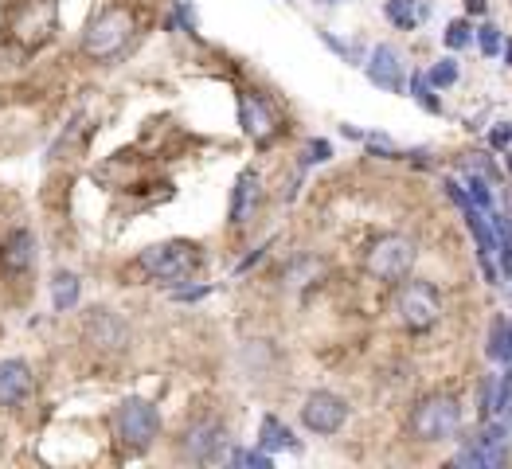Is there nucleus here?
<instances>
[{"mask_svg": "<svg viewBox=\"0 0 512 469\" xmlns=\"http://www.w3.org/2000/svg\"><path fill=\"white\" fill-rule=\"evenodd\" d=\"M430 8L427 0H387L384 4V16L395 24V28H403V32H411V28H419L423 20H430Z\"/></svg>", "mask_w": 512, "mask_h": 469, "instance_id": "2eb2a0df", "label": "nucleus"}, {"mask_svg": "<svg viewBox=\"0 0 512 469\" xmlns=\"http://www.w3.org/2000/svg\"><path fill=\"white\" fill-rule=\"evenodd\" d=\"M79 294H83V282H79V274H71V270H59V274L51 278V301H55V313H67V309H75V305H79Z\"/></svg>", "mask_w": 512, "mask_h": 469, "instance_id": "a211bd4d", "label": "nucleus"}, {"mask_svg": "<svg viewBox=\"0 0 512 469\" xmlns=\"http://www.w3.org/2000/svg\"><path fill=\"white\" fill-rule=\"evenodd\" d=\"M36 387L32 376V364L20 360V356H8L0 360V407H20Z\"/></svg>", "mask_w": 512, "mask_h": 469, "instance_id": "9b49d317", "label": "nucleus"}, {"mask_svg": "<svg viewBox=\"0 0 512 469\" xmlns=\"http://www.w3.org/2000/svg\"><path fill=\"white\" fill-rule=\"evenodd\" d=\"M395 313L403 321V329L411 333H427L442 321V294L430 282H399V298H395Z\"/></svg>", "mask_w": 512, "mask_h": 469, "instance_id": "39448f33", "label": "nucleus"}, {"mask_svg": "<svg viewBox=\"0 0 512 469\" xmlns=\"http://www.w3.org/2000/svg\"><path fill=\"white\" fill-rule=\"evenodd\" d=\"M466 8L470 12H485V0H466Z\"/></svg>", "mask_w": 512, "mask_h": 469, "instance_id": "cd10ccee", "label": "nucleus"}, {"mask_svg": "<svg viewBox=\"0 0 512 469\" xmlns=\"http://www.w3.org/2000/svg\"><path fill=\"white\" fill-rule=\"evenodd\" d=\"M368 79L384 90H403L407 83V67H403V55L391 47V43H380L368 59Z\"/></svg>", "mask_w": 512, "mask_h": 469, "instance_id": "f8f14e48", "label": "nucleus"}, {"mask_svg": "<svg viewBox=\"0 0 512 469\" xmlns=\"http://www.w3.org/2000/svg\"><path fill=\"white\" fill-rule=\"evenodd\" d=\"M133 32H137V20L129 8H122V4L102 8L83 32V55L94 63H110L133 43Z\"/></svg>", "mask_w": 512, "mask_h": 469, "instance_id": "f03ea898", "label": "nucleus"}, {"mask_svg": "<svg viewBox=\"0 0 512 469\" xmlns=\"http://www.w3.org/2000/svg\"><path fill=\"white\" fill-rule=\"evenodd\" d=\"M509 137H512V126H501L497 133H493V145H505Z\"/></svg>", "mask_w": 512, "mask_h": 469, "instance_id": "bb28decb", "label": "nucleus"}, {"mask_svg": "<svg viewBox=\"0 0 512 469\" xmlns=\"http://www.w3.org/2000/svg\"><path fill=\"white\" fill-rule=\"evenodd\" d=\"M137 270L153 282L165 286H180L200 270V247L188 239H169V243H153L137 255Z\"/></svg>", "mask_w": 512, "mask_h": 469, "instance_id": "7ed1b4c3", "label": "nucleus"}, {"mask_svg": "<svg viewBox=\"0 0 512 469\" xmlns=\"http://www.w3.org/2000/svg\"><path fill=\"white\" fill-rule=\"evenodd\" d=\"M470 192L477 212H493V192H489V180L485 176H470Z\"/></svg>", "mask_w": 512, "mask_h": 469, "instance_id": "5701e85b", "label": "nucleus"}, {"mask_svg": "<svg viewBox=\"0 0 512 469\" xmlns=\"http://www.w3.org/2000/svg\"><path fill=\"white\" fill-rule=\"evenodd\" d=\"M411 90H415V98H419V106H423V110H430V114H438V110H442L438 94L427 86V75H415V79H411Z\"/></svg>", "mask_w": 512, "mask_h": 469, "instance_id": "aec40b11", "label": "nucleus"}, {"mask_svg": "<svg viewBox=\"0 0 512 469\" xmlns=\"http://www.w3.org/2000/svg\"><path fill=\"white\" fill-rule=\"evenodd\" d=\"M301 423L313 434H337L348 423V403L333 391H313L301 403Z\"/></svg>", "mask_w": 512, "mask_h": 469, "instance_id": "6e6552de", "label": "nucleus"}, {"mask_svg": "<svg viewBox=\"0 0 512 469\" xmlns=\"http://www.w3.org/2000/svg\"><path fill=\"white\" fill-rule=\"evenodd\" d=\"M473 43V28L466 20H454L450 28H446V47H454V51H462V47H470Z\"/></svg>", "mask_w": 512, "mask_h": 469, "instance_id": "412c9836", "label": "nucleus"}, {"mask_svg": "<svg viewBox=\"0 0 512 469\" xmlns=\"http://www.w3.org/2000/svg\"><path fill=\"white\" fill-rule=\"evenodd\" d=\"M501 51H505V59H509V67H512V43H505V47H501Z\"/></svg>", "mask_w": 512, "mask_h": 469, "instance_id": "c85d7f7f", "label": "nucleus"}, {"mask_svg": "<svg viewBox=\"0 0 512 469\" xmlns=\"http://www.w3.org/2000/svg\"><path fill=\"white\" fill-rule=\"evenodd\" d=\"M86 344H94L98 352H126L129 348V325L114 309H90L83 321Z\"/></svg>", "mask_w": 512, "mask_h": 469, "instance_id": "1a4fd4ad", "label": "nucleus"}, {"mask_svg": "<svg viewBox=\"0 0 512 469\" xmlns=\"http://www.w3.org/2000/svg\"><path fill=\"white\" fill-rule=\"evenodd\" d=\"M313 161H329V141H313V145H309L305 165H313Z\"/></svg>", "mask_w": 512, "mask_h": 469, "instance_id": "a878e982", "label": "nucleus"}, {"mask_svg": "<svg viewBox=\"0 0 512 469\" xmlns=\"http://www.w3.org/2000/svg\"><path fill=\"white\" fill-rule=\"evenodd\" d=\"M427 83L430 86H454L458 83V63H454V59H438V63L430 67Z\"/></svg>", "mask_w": 512, "mask_h": 469, "instance_id": "6ab92c4d", "label": "nucleus"}, {"mask_svg": "<svg viewBox=\"0 0 512 469\" xmlns=\"http://www.w3.org/2000/svg\"><path fill=\"white\" fill-rule=\"evenodd\" d=\"M36 255H40V243H36V235L28 231V227H16V231H8V239L0 243V270L4 274H28L32 266H36Z\"/></svg>", "mask_w": 512, "mask_h": 469, "instance_id": "9d476101", "label": "nucleus"}, {"mask_svg": "<svg viewBox=\"0 0 512 469\" xmlns=\"http://www.w3.org/2000/svg\"><path fill=\"white\" fill-rule=\"evenodd\" d=\"M110 427H114V438L126 454H145L157 434H161V411L153 399H141V395H129L114 407L110 415Z\"/></svg>", "mask_w": 512, "mask_h": 469, "instance_id": "f257e3e1", "label": "nucleus"}, {"mask_svg": "<svg viewBox=\"0 0 512 469\" xmlns=\"http://www.w3.org/2000/svg\"><path fill=\"white\" fill-rule=\"evenodd\" d=\"M458 430H462V403L454 395L434 391V395H423L415 403V411H411V434L419 442H430V446L434 442H450V438H458Z\"/></svg>", "mask_w": 512, "mask_h": 469, "instance_id": "20e7f679", "label": "nucleus"}, {"mask_svg": "<svg viewBox=\"0 0 512 469\" xmlns=\"http://www.w3.org/2000/svg\"><path fill=\"white\" fill-rule=\"evenodd\" d=\"M364 270H368L376 282H387V286L403 282V278L415 270V243L403 239V235H384V239H376V243L368 247V255H364Z\"/></svg>", "mask_w": 512, "mask_h": 469, "instance_id": "423d86ee", "label": "nucleus"}, {"mask_svg": "<svg viewBox=\"0 0 512 469\" xmlns=\"http://www.w3.org/2000/svg\"><path fill=\"white\" fill-rule=\"evenodd\" d=\"M485 356H489L493 364H512V321L509 317H497V321L489 325Z\"/></svg>", "mask_w": 512, "mask_h": 469, "instance_id": "f3484780", "label": "nucleus"}, {"mask_svg": "<svg viewBox=\"0 0 512 469\" xmlns=\"http://www.w3.org/2000/svg\"><path fill=\"white\" fill-rule=\"evenodd\" d=\"M477 43H481V51H485V55H501V47H505V40H501V28H497V24L477 28Z\"/></svg>", "mask_w": 512, "mask_h": 469, "instance_id": "4be33fe9", "label": "nucleus"}, {"mask_svg": "<svg viewBox=\"0 0 512 469\" xmlns=\"http://www.w3.org/2000/svg\"><path fill=\"white\" fill-rule=\"evenodd\" d=\"M489 415H497V376H489L481 384V419L489 423Z\"/></svg>", "mask_w": 512, "mask_h": 469, "instance_id": "b1692460", "label": "nucleus"}, {"mask_svg": "<svg viewBox=\"0 0 512 469\" xmlns=\"http://www.w3.org/2000/svg\"><path fill=\"white\" fill-rule=\"evenodd\" d=\"M231 462H235V466H251V469H270V454H262V450H235Z\"/></svg>", "mask_w": 512, "mask_h": 469, "instance_id": "393cba45", "label": "nucleus"}, {"mask_svg": "<svg viewBox=\"0 0 512 469\" xmlns=\"http://www.w3.org/2000/svg\"><path fill=\"white\" fill-rule=\"evenodd\" d=\"M262 180H258L255 169H243L239 172V180H235V192H231V223L235 227H243L258 208V196H262V188H258Z\"/></svg>", "mask_w": 512, "mask_h": 469, "instance_id": "ddd939ff", "label": "nucleus"}, {"mask_svg": "<svg viewBox=\"0 0 512 469\" xmlns=\"http://www.w3.org/2000/svg\"><path fill=\"white\" fill-rule=\"evenodd\" d=\"M509 169H512V153H509Z\"/></svg>", "mask_w": 512, "mask_h": 469, "instance_id": "c756f323", "label": "nucleus"}, {"mask_svg": "<svg viewBox=\"0 0 512 469\" xmlns=\"http://www.w3.org/2000/svg\"><path fill=\"white\" fill-rule=\"evenodd\" d=\"M258 450L274 458L278 450H298V442H294L290 427H282L274 415H266V419H262V430H258Z\"/></svg>", "mask_w": 512, "mask_h": 469, "instance_id": "dca6fc26", "label": "nucleus"}, {"mask_svg": "<svg viewBox=\"0 0 512 469\" xmlns=\"http://www.w3.org/2000/svg\"><path fill=\"white\" fill-rule=\"evenodd\" d=\"M239 122L247 129V137L258 145L270 141V133H274V118H270V110L258 94H239Z\"/></svg>", "mask_w": 512, "mask_h": 469, "instance_id": "4468645a", "label": "nucleus"}, {"mask_svg": "<svg viewBox=\"0 0 512 469\" xmlns=\"http://www.w3.org/2000/svg\"><path fill=\"white\" fill-rule=\"evenodd\" d=\"M180 458L196 466H215L227 458V427L219 419H196L180 434Z\"/></svg>", "mask_w": 512, "mask_h": 469, "instance_id": "0eeeda50", "label": "nucleus"}]
</instances>
